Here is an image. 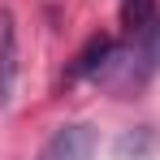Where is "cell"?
<instances>
[{
  "label": "cell",
  "instance_id": "1",
  "mask_svg": "<svg viewBox=\"0 0 160 160\" xmlns=\"http://www.w3.org/2000/svg\"><path fill=\"white\" fill-rule=\"evenodd\" d=\"M156 69H160V13L143 35H134L130 48H112V56L104 61V69L95 78L112 91H121V95H130L138 87H147V78Z\"/></svg>",
  "mask_w": 160,
  "mask_h": 160
},
{
  "label": "cell",
  "instance_id": "2",
  "mask_svg": "<svg viewBox=\"0 0 160 160\" xmlns=\"http://www.w3.org/2000/svg\"><path fill=\"white\" fill-rule=\"evenodd\" d=\"M95 156V130L91 126H61V130L48 138V147L39 152V160H91Z\"/></svg>",
  "mask_w": 160,
  "mask_h": 160
},
{
  "label": "cell",
  "instance_id": "3",
  "mask_svg": "<svg viewBox=\"0 0 160 160\" xmlns=\"http://www.w3.org/2000/svg\"><path fill=\"white\" fill-rule=\"evenodd\" d=\"M18 87V22L13 9H0V108H9Z\"/></svg>",
  "mask_w": 160,
  "mask_h": 160
},
{
  "label": "cell",
  "instance_id": "4",
  "mask_svg": "<svg viewBox=\"0 0 160 160\" xmlns=\"http://www.w3.org/2000/svg\"><path fill=\"white\" fill-rule=\"evenodd\" d=\"M112 35H91L87 43H82V52L74 56V65L65 69V82H78V78H87V74H100L104 69V61L112 56Z\"/></svg>",
  "mask_w": 160,
  "mask_h": 160
},
{
  "label": "cell",
  "instance_id": "5",
  "mask_svg": "<svg viewBox=\"0 0 160 160\" xmlns=\"http://www.w3.org/2000/svg\"><path fill=\"white\" fill-rule=\"evenodd\" d=\"M156 13H160V0H121V30L134 39L156 22Z\"/></svg>",
  "mask_w": 160,
  "mask_h": 160
},
{
  "label": "cell",
  "instance_id": "6",
  "mask_svg": "<svg viewBox=\"0 0 160 160\" xmlns=\"http://www.w3.org/2000/svg\"><path fill=\"white\" fill-rule=\"evenodd\" d=\"M152 147H156V134L143 126V130L117 138V160H147V156H152Z\"/></svg>",
  "mask_w": 160,
  "mask_h": 160
}]
</instances>
